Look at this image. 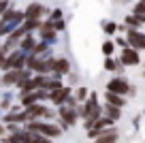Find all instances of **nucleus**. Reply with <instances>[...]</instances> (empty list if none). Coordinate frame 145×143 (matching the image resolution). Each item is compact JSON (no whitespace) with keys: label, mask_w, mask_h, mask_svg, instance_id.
Returning a JSON list of instances; mask_svg holds the SVG:
<instances>
[{"label":"nucleus","mask_w":145,"mask_h":143,"mask_svg":"<svg viewBox=\"0 0 145 143\" xmlns=\"http://www.w3.org/2000/svg\"><path fill=\"white\" fill-rule=\"evenodd\" d=\"M77 113H79V117L83 120V128L90 130L92 126L96 124V120L103 115V105H100L98 92H90V98L77 107Z\"/></svg>","instance_id":"nucleus-1"},{"label":"nucleus","mask_w":145,"mask_h":143,"mask_svg":"<svg viewBox=\"0 0 145 143\" xmlns=\"http://www.w3.org/2000/svg\"><path fill=\"white\" fill-rule=\"evenodd\" d=\"M28 130H32V133H39L43 134V137H49V139H60L62 137V126L56 124V122H47V120H32L26 124Z\"/></svg>","instance_id":"nucleus-2"},{"label":"nucleus","mask_w":145,"mask_h":143,"mask_svg":"<svg viewBox=\"0 0 145 143\" xmlns=\"http://www.w3.org/2000/svg\"><path fill=\"white\" fill-rule=\"evenodd\" d=\"M107 92H115V94H122V96L130 98V96H137V85H132L124 75H115L107 81Z\"/></svg>","instance_id":"nucleus-3"},{"label":"nucleus","mask_w":145,"mask_h":143,"mask_svg":"<svg viewBox=\"0 0 145 143\" xmlns=\"http://www.w3.org/2000/svg\"><path fill=\"white\" fill-rule=\"evenodd\" d=\"M58 109V124L62 126V130L71 128V126H77V122L81 120L77 113V109L72 107H66V105H62V107H56Z\"/></svg>","instance_id":"nucleus-4"},{"label":"nucleus","mask_w":145,"mask_h":143,"mask_svg":"<svg viewBox=\"0 0 145 143\" xmlns=\"http://www.w3.org/2000/svg\"><path fill=\"white\" fill-rule=\"evenodd\" d=\"M26 62H28V54L22 51V49H15L11 54H7V60L2 64V73L13 71V68H17V71L19 68H26Z\"/></svg>","instance_id":"nucleus-5"},{"label":"nucleus","mask_w":145,"mask_h":143,"mask_svg":"<svg viewBox=\"0 0 145 143\" xmlns=\"http://www.w3.org/2000/svg\"><path fill=\"white\" fill-rule=\"evenodd\" d=\"M120 62H122L126 68H130V66H141V51H137L135 47L120 49Z\"/></svg>","instance_id":"nucleus-6"},{"label":"nucleus","mask_w":145,"mask_h":143,"mask_svg":"<svg viewBox=\"0 0 145 143\" xmlns=\"http://www.w3.org/2000/svg\"><path fill=\"white\" fill-rule=\"evenodd\" d=\"M49 13H51V9H47L41 2H30V5L24 9L26 19H43V17H49Z\"/></svg>","instance_id":"nucleus-7"},{"label":"nucleus","mask_w":145,"mask_h":143,"mask_svg":"<svg viewBox=\"0 0 145 143\" xmlns=\"http://www.w3.org/2000/svg\"><path fill=\"white\" fill-rule=\"evenodd\" d=\"M72 85H62L60 90H56V92L49 94V103L54 105V107H62V105H66V100L72 96Z\"/></svg>","instance_id":"nucleus-8"},{"label":"nucleus","mask_w":145,"mask_h":143,"mask_svg":"<svg viewBox=\"0 0 145 143\" xmlns=\"http://www.w3.org/2000/svg\"><path fill=\"white\" fill-rule=\"evenodd\" d=\"M126 39H128V45L135 47L137 51H145V32L130 28V30L126 32Z\"/></svg>","instance_id":"nucleus-9"},{"label":"nucleus","mask_w":145,"mask_h":143,"mask_svg":"<svg viewBox=\"0 0 145 143\" xmlns=\"http://www.w3.org/2000/svg\"><path fill=\"white\" fill-rule=\"evenodd\" d=\"M51 75L56 77H66L71 75V62H68V58H64V56H56L54 58V71H51Z\"/></svg>","instance_id":"nucleus-10"},{"label":"nucleus","mask_w":145,"mask_h":143,"mask_svg":"<svg viewBox=\"0 0 145 143\" xmlns=\"http://www.w3.org/2000/svg\"><path fill=\"white\" fill-rule=\"evenodd\" d=\"M47 111H49V107H47L45 103H36V105H32V107H28L26 109L28 122H32V120H45Z\"/></svg>","instance_id":"nucleus-11"},{"label":"nucleus","mask_w":145,"mask_h":143,"mask_svg":"<svg viewBox=\"0 0 145 143\" xmlns=\"http://www.w3.org/2000/svg\"><path fill=\"white\" fill-rule=\"evenodd\" d=\"M103 100H105L107 105H115V107H120V109H124V107L128 105V98H126V96L115 94V92H107V90L103 92Z\"/></svg>","instance_id":"nucleus-12"},{"label":"nucleus","mask_w":145,"mask_h":143,"mask_svg":"<svg viewBox=\"0 0 145 143\" xmlns=\"http://www.w3.org/2000/svg\"><path fill=\"white\" fill-rule=\"evenodd\" d=\"M120 141V133H118V126H111L107 128L98 139H94L92 143H118Z\"/></svg>","instance_id":"nucleus-13"},{"label":"nucleus","mask_w":145,"mask_h":143,"mask_svg":"<svg viewBox=\"0 0 145 143\" xmlns=\"http://www.w3.org/2000/svg\"><path fill=\"white\" fill-rule=\"evenodd\" d=\"M64 85L62 77H56V75H47L45 77V83H43V90H47V92H56V90H60Z\"/></svg>","instance_id":"nucleus-14"},{"label":"nucleus","mask_w":145,"mask_h":143,"mask_svg":"<svg viewBox=\"0 0 145 143\" xmlns=\"http://www.w3.org/2000/svg\"><path fill=\"white\" fill-rule=\"evenodd\" d=\"M36 45H39L36 36H34V34H26V36L22 39V43H19V49H22V51H26V54H32Z\"/></svg>","instance_id":"nucleus-15"},{"label":"nucleus","mask_w":145,"mask_h":143,"mask_svg":"<svg viewBox=\"0 0 145 143\" xmlns=\"http://www.w3.org/2000/svg\"><path fill=\"white\" fill-rule=\"evenodd\" d=\"M103 115L111 117L113 122H120V120H122V109L115 107V105H107V103H103Z\"/></svg>","instance_id":"nucleus-16"},{"label":"nucleus","mask_w":145,"mask_h":143,"mask_svg":"<svg viewBox=\"0 0 145 143\" xmlns=\"http://www.w3.org/2000/svg\"><path fill=\"white\" fill-rule=\"evenodd\" d=\"M100 51H103L105 58H113L115 51H118V45H115V41H111V39L103 41V43H100Z\"/></svg>","instance_id":"nucleus-17"},{"label":"nucleus","mask_w":145,"mask_h":143,"mask_svg":"<svg viewBox=\"0 0 145 143\" xmlns=\"http://www.w3.org/2000/svg\"><path fill=\"white\" fill-rule=\"evenodd\" d=\"M100 28L107 36H118V22H111V19H105L100 22Z\"/></svg>","instance_id":"nucleus-18"},{"label":"nucleus","mask_w":145,"mask_h":143,"mask_svg":"<svg viewBox=\"0 0 145 143\" xmlns=\"http://www.w3.org/2000/svg\"><path fill=\"white\" fill-rule=\"evenodd\" d=\"M90 92H92V90L86 88V85H77V88H75V92H72V96H75L79 103H86V100L90 98Z\"/></svg>","instance_id":"nucleus-19"},{"label":"nucleus","mask_w":145,"mask_h":143,"mask_svg":"<svg viewBox=\"0 0 145 143\" xmlns=\"http://www.w3.org/2000/svg\"><path fill=\"white\" fill-rule=\"evenodd\" d=\"M105 71L107 73H118V66H120V58H105Z\"/></svg>","instance_id":"nucleus-20"},{"label":"nucleus","mask_w":145,"mask_h":143,"mask_svg":"<svg viewBox=\"0 0 145 143\" xmlns=\"http://www.w3.org/2000/svg\"><path fill=\"white\" fill-rule=\"evenodd\" d=\"M124 24H126L128 28H135V30H141V24H139V19H137V15H135V13H128L126 17H124Z\"/></svg>","instance_id":"nucleus-21"},{"label":"nucleus","mask_w":145,"mask_h":143,"mask_svg":"<svg viewBox=\"0 0 145 143\" xmlns=\"http://www.w3.org/2000/svg\"><path fill=\"white\" fill-rule=\"evenodd\" d=\"M132 13L135 15H145V0H137L135 7H132Z\"/></svg>","instance_id":"nucleus-22"},{"label":"nucleus","mask_w":145,"mask_h":143,"mask_svg":"<svg viewBox=\"0 0 145 143\" xmlns=\"http://www.w3.org/2000/svg\"><path fill=\"white\" fill-rule=\"evenodd\" d=\"M115 45H118L120 49H126V47H130V45H128L126 34H118V36H115Z\"/></svg>","instance_id":"nucleus-23"},{"label":"nucleus","mask_w":145,"mask_h":143,"mask_svg":"<svg viewBox=\"0 0 145 143\" xmlns=\"http://www.w3.org/2000/svg\"><path fill=\"white\" fill-rule=\"evenodd\" d=\"M49 19H54V22H58V19H64V13H62V9H51V13H49Z\"/></svg>","instance_id":"nucleus-24"},{"label":"nucleus","mask_w":145,"mask_h":143,"mask_svg":"<svg viewBox=\"0 0 145 143\" xmlns=\"http://www.w3.org/2000/svg\"><path fill=\"white\" fill-rule=\"evenodd\" d=\"M54 28H56V32H64L66 30V22H64V19H58V22H54Z\"/></svg>","instance_id":"nucleus-25"},{"label":"nucleus","mask_w":145,"mask_h":143,"mask_svg":"<svg viewBox=\"0 0 145 143\" xmlns=\"http://www.w3.org/2000/svg\"><path fill=\"white\" fill-rule=\"evenodd\" d=\"M0 137H7V124L0 122Z\"/></svg>","instance_id":"nucleus-26"},{"label":"nucleus","mask_w":145,"mask_h":143,"mask_svg":"<svg viewBox=\"0 0 145 143\" xmlns=\"http://www.w3.org/2000/svg\"><path fill=\"white\" fill-rule=\"evenodd\" d=\"M5 60H7V54L0 49V71H2V64H5Z\"/></svg>","instance_id":"nucleus-27"},{"label":"nucleus","mask_w":145,"mask_h":143,"mask_svg":"<svg viewBox=\"0 0 145 143\" xmlns=\"http://www.w3.org/2000/svg\"><path fill=\"white\" fill-rule=\"evenodd\" d=\"M120 2H128V0H120Z\"/></svg>","instance_id":"nucleus-28"},{"label":"nucleus","mask_w":145,"mask_h":143,"mask_svg":"<svg viewBox=\"0 0 145 143\" xmlns=\"http://www.w3.org/2000/svg\"><path fill=\"white\" fill-rule=\"evenodd\" d=\"M143 77H145V71H143Z\"/></svg>","instance_id":"nucleus-29"}]
</instances>
